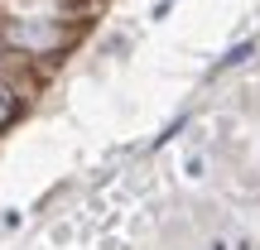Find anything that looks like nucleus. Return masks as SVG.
Here are the masks:
<instances>
[{
	"mask_svg": "<svg viewBox=\"0 0 260 250\" xmlns=\"http://www.w3.org/2000/svg\"><path fill=\"white\" fill-rule=\"evenodd\" d=\"M5 34H10V44H15V48H53L58 39H63L53 24H10Z\"/></svg>",
	"mask_w": 260,
	"mask_h": 250,
	"instance_id": "1",
	"label": "nucleus"
},
{
	"mask_svg": "<svg viewBox=\"0 0 260 250\" xmlns=\"http://www.w3.org/2000/svg\"><path fill=\"white\" fill-rule=\"evenodd\" d=\"M251 53H255V44H251V39H246V44H236V48H232L226 58H217V73H226V67H241V63H246Z\"/></svg>",
	"mask_w": 260,
	"mask_h": 250,
	"instance_id": "2",
	"label": "nucleus"
}]
</instances>
